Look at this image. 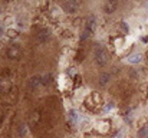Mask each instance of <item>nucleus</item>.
<instances>
[{
  "mask_svg": "<svg viewBox=\"0 0 148 138\" xmlns=\"http://www.w3.org/2000/svg\"><path fill=\"white\" fill-rule=\"evenodd\" d=\"M94 56H95V62L98 63L99 66H105V65L109 62V53H108V50H106L105 47H102V46H97Z\"/></svg>",
  "mask_w": 148,
  "mask_h": 138,
  "instance_id": "f257e3e1",
  "label": "nucleus"
},
{
  "mask_svg": "<svg viewBox=\"0 0 148 138\" xmlns=\"http://www.w3.org/2000/svg\"><path fill=\"white\" fill-rule=\"evenodd\" d=\"M95 27H97V20H95L94 17H89L88 22H86V25H85V30H84V33H82V39L89 38V36L95 32Z\"/></svg>",
  "mask_w": 148,
  "mask_h": 138,
  "instance_id": "f03ea898",
  "label": "nucleus"
},
{
  "mask_svg": "<svg viewBox=\"0 0 148 138\" xmlns=\"http://www.w3.org/2000/svg\"><path fill=\"white\" fill-rule=\"evenodd\" d=\"M60 6H62V9H63L66 13H75V12L79 9L81 3H79V1H75V0H68V1H63Z\"/></svg>",
  "mask_w": 148,
  "mask_h": 138,
  "instance_id": "7ed1b4c3",
  "label": "nucleus"
},
{
  "mask_svg": "<svg viewBox=\"0 0 148 138\" xmlns=\"http://www.w3.org/2000/svg\"><path fill=\"white\" fill-rule=\"evenodd\" d=\"M116 7H118V1H106L103 4V12L111 14V13H114L116 10Z\"/></svg>",
  "mask_w": 148,
  "mask_h": 138,
  "instance_id": "20e7f679",
  "label": "nucleus"
},
{
  "mask_svg": "<svg viewBox=\"0 0 148 138\" xmlns=\"http://www.w3.org/2000/svg\"><path fill=\"white\" fill-rule=\"evenodd\" d=\"M49 39H50L49 30H46V29H42V30L38 33V42H40V43H46Z\"/></svg>",
  "mask_w": 148,
  "mask_h": 138,
  "instance_id": "39448f33",
  "label": "nucleus"
},
{
  "mask_svg": "<svg viewBox=\"0 0 148 138\" xmlns=\"http://www.w3.org/2000/svg\"><path fill=\"white\" fill-rule=\"evenodd\" d=\"M141 60H143V55H141V53H134V55H131V56L127 58V62H128V63H132V65H137V63H140Z\"/></svg>",
  "mask_w": 148,
  "mask_h": 138,
  "instance_id": "423d86ee",
  "label": "nucleus"
},
{
  "mask_svg": "<svg viewBox=\"0 0 148 138\" xmlns=\"http://www.w3.org/2000/svg\"><path fill=\"white\" fill-rule=\"evenodd\" d=\"M109 73H106V72H103V73H101V76H99V85L101 87H105L108 82H109Z\"/></svg>",
  "mask_w": 148,
  "mask_h": 138,
  "instance_id": "0eeeda50",
  "label": "nucleus"
},
{
  "mask_svg": "<svg viewBox=\"0 0 148 138\" xmlns=\"http://www.w3.org/2000/svg\"><path fill=\"white\" fill-rule=\"evenodd\" d=\"M78 119H79L78 112H76L75 109H71V111H69V121H71L72 124H76V122H78Z\"/></svg>",
  "mask_w": 148,
  "mask_h": 138,
  "instance_id": "6e6552de",
  "label": "nucleus"
},
{
  "mask_svg": "<svg viewBox=\"0 0 148 138\" xmlns=\"http://www.w3.org/2000/svg\"><path fill=\"white\" fill-rule=\"evenodd\" d=\"M138 137L140 138H148V127H144L138 131Z\"/></svg>",
  "mask_w": 148,
  "mask_h": 138,
  "instance_id": "1a4fd4ad",
  "label": "nucleus"
},
{
  "mask_svg": "<svg viewBox=\"0 0 148 138\" xmlns=\"http://www.w3.org/2000/svg\"><path fill=\"white\" fill-rule=\"evenodd\" d=\"M17 53H19V49H17V47L12 46V47L9 49V58H14V56H17Z\"/></svg>",
  "mask_w": 148,
  "mask_h": 138,
  "instance_id": "9d476101",
  "label": "nucleus"
},
{
  "mask_svg": "<svg viewBox=\"0 0 148 138\" xmlns=\"http://www.w3.org/2000/svg\"><path fill=\"white\" fill-rule=\"evenodd\" d=\"M26 134H27L26 125H25V124H20V127H19V135H20V137H25Z\"/></svg>",
  "mask_w": 148,
  "mask_h": 138,
  "instance_id": "9b49d317",
  "label": "nucleus"
},
{
  "mask_svg": "<svg viewBox=\"0 0 148 138\" xmlns=\"http://www.w3.org/2000/svg\"><path fill=\"white\" fill-rule=\"evenodd\" d=\"M112 108H114V104H112V102H109V105L103 108V112H109V111H111Z\"/></svg>",
  "mask_w": 148,
  "mask_h": 138,
  "instance_id": "f8f14e48",
  "label": "nucleus"
},
{
  "mask_svg": "<svg viewBox=\"0 0 148 138\" xmlns=\"http://www.w3.org/2000/svg\"><path fill=\"white\" fill-rule=\"evenodd\" d=\"M115 138H125V131H124V130H121V131L115 135Z\"/></svg>",
  "mask_w": 148,
  "mask_h": 138,
  "instance_id": "ddd939ff",
  "label": "nucleus"
},
{
  "mask_svg": "<svg viewBox=\"0 0 148 138\" xmlns=\"http://www.w3.org/2000/svg\"><path fill=\"white\" fill-rule=\"evenodd\" d=\"M121 26H122V29H124L125 32H128V27H127V23H125V22H121Z\"/></svg>",
  "mask_w": 148,
  "mask_h": 138,
  "instance_id": "4468645a",
  "label": "nucleus"
},
{
  "mask_svg": "<svg viewBox=\"0 0 148 138\" xmlns=\"http://www.w3.org/2000/svg\"><path fill=\"white\" fill-rule=\"evenodd\" d=\"M147 112H148V109H147Z\"/></svg>",
  "mask_w": 148,
  "mask_h": 138,
  "instance_id": "2eb2a0df",
  "label": "nucleus"
}]
</instances>
